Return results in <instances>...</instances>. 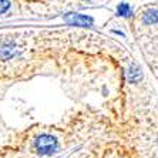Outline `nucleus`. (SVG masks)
<instances>
[{
  "mask_svg": "<svg viewBox=\"0 0 158 158\" xmlns=\"http://www.w3.org/2000/svg\"><path fill=\"white\" fill-rule=\"evenodd\" d=\"M37 148L43 152H52L56 148V140L52 137H41L40 140L37 141Z\"/></svg>",
  "mask_w": 158,
  "mask_h": 158,
  "instance_id": "1",
  "label": "nucleus"
},
{
  "mask_svg": "<svg viewBox=\"0 0 158 158\" xmlns=\"http://www.w3.org/2000/svg\"><path fill=\"white\" fill-rule=\"evenodd\" d=\"M2 2H3V3H2V11L4 13V10L9 7V2H7V0H2Z\"/></svg>",
  "mask_w": 158,
  "mask_h": 158,
  "instance_id": "3",
  "label": "nucleus"
},
{
  "mask_svg": "<svg viewBox=\"0 0 158 158\" xmlns=\"http://www.w3.org/2000/svg\"><path fill=\"white\" fill-rule=\"evenodd\" d=\"M144 20L145 23H154L158 20V11L157 10H151V11H147L144 15Z\"/></svg>",
  "mask_w": 158,
  "mask_h": 158,
  "instance_id": "2",
  "label": "nucleus"
}]
</instances>
